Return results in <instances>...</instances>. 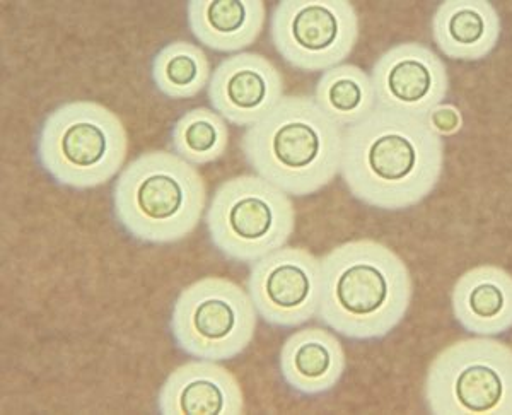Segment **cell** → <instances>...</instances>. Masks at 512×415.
<instances>
[{
	"label": "cell",
	"mask_w": 512,
	"mask_h": 415,
	"mask_svg": "<svg viewBox=\"0 0 512 415\" xmlns=\"http://www.w3.org/2000/svg\"><path fill=\"white\" fill-rule=\"evenodd\" d=\"M443 137L427 117L376 108L344 130L340 175L352 197L381 211H405L441 180Z\"/></svg>",
	"instance_id": "1"
},
{
	"label": "cell",
	"mask_w": 512,
	"mask_h": 415,
	"mask_svg": "<svg viewBox=\"0 0 512 415\" xmlns=\"http://www.w3.org/2000/svg\"><path fill=\"white\" fill-rule=\"evenodd\" d=\"M412 294L407 264L378 241H349L321 258L318 318L347 339L390 335L407 316Z\"/></svg>",
	"instance_id": "2"
},
{
	"label": "cell",
	"mask_w": 512,
	"mask_h": 415,
	"mask_svg": "<svg viewBox=\"0 0 512 415\" xmlns=\"http://www.w3.org/2000/svg\"><path fill=\"white\" fill-rule=\"evenodd\" d=\"M256 175L291 197H309L335 180L342 166L344 129L309 96H284L246 129L241 141Z\"/></svg>",
	"instance_id": "3"
},
{
	"label": "cell",
	"mask_w": 512,
	"mask_h": 415,
	"mask_svg": "<svg viewBox=\"0 0 512 415\" xmlns=\"http://www.w3.org/2000/svg\"><path fill=\"white\" fill-rule=\"evenodd\" d=\"M111 200L128 236L147 245H171L197 228L207 207V187L197 168L175 152L151 151L120 173Z\"/></svg>",
	"instance_id": "4"
},
{
	"label": "cell",
	"mask_w": 512,
	"mask_h": 415,
	"mask_svg": "<svg viewBox=\"0 0 512 415\" xmlns=\"http://www.w3.org/2000/svg\"><path fill=\"white\" fill-rule=\"evenodd\" d=\"M128 135L122 120L94 101H70L41 123L36 158L53 182L74 190H91L122 170Z\"/></svg>",
	"instance_id": "5"
},
{
	"label": "cell",
	"mask_w": 512,
	"mask_h": 415,
	"mask_svg": "<svg viewBox=\"0 0 512 415\" xmlns=\"http://www.w3.org/2000/svg\"><path fill=\"white\" fill-rule=\"evenodd\" d=\"M205 224L222 257L253 265L291 240L296 209L291 195L262 176H234L217 188Z\"/></svg>",
	"instance_id": "6"
},
{
	"label": "cell",
	"mask_w": 512,
	"mask_h": 415,
	"mask_svg": "<svg viewBox=\"0 0 512 415\" xmlns=\"http://www.w3.org/2000/svg\"><path fill=\"white\" fill-rule=\"evenodd\" d=\"M432 415H512V347L494 337L448 345L424 381Z\"/></svg>",
	"instance_id": "7"
},
{
	"label": "cell",
	"mask_w": 512,
	"mask_h": 415,
	"mask_svg": "<svg viewBox=\"0 0 512 415\" xmlns=\"http://www.w3.org/2000/svg\"><path fill=\"white\" fill-rule=\"evenodd\" d=\"M258 311L236 282L204 277L181 291L171 311V335L195 359L231 361L255 339Z\"/></svg>",
	"instance_id": "8"
},
{
	"label": "cell",
	"mask_w": 512,
	"mask_h": 415,
	"mask_svg": "<svg viewBox=\"0 0 512 415\" xmlns=\"http://www.w3.org/2000/svg\"><path fill=\"white\" fill-rule=\"evenodd\" d=\"M275 50L303 72L344 64L359 40V16L347 0H282L270 19Z\"/></svg>",
	"instance_id": "9"
},
{
	"label": "cell",
	"mask_w": 512,
	"mask_h": 415,
	"mask_svg": "<svg viewBox=\"0 0 512 415\" xmlns=\"http://www.w3.org/2000/svg\"><path fill=\"white\" fill-rule=\"evenodd\" d=\"M248 293L263 322L301 327L320 311L321 260L304 248L282 246L251 265Z\"/></svg>",
	"instance_id": "10"
},
{
	"label": "cell",
	"mask_w": 512,
	"mask_h": 415,
	"mask_svg": "<svg viewBox=\"0 0 512 415\" xmlns=\"http://www.w3.org/2000/svg\"><path fill=\"white\" fill-rule=\"evenodd\" d=\"M379 108L429 117L448 98V69L441 57L420 43L391 47L371 71Z\"/></svg>",
	"instance_id": "11"
},
{
	"label": "cell",
	"mask_w": 512,
	"mask_h": 415,
	"mask_svg": "<svg viewBox=\"0 0 512 415\" xmlns=\"http://www.w3.org/2000/svg\"><path fill=\"white\" fill-rule=\"evenodd\" d=\"M284 100V77L267 57L241 52L217 65L209 84L214 112L250 129Z\"/></svg>",
	"instance_id": "12"
},
{
	"label": "cell",
	"mask_w": 512,
	"mask_h": 415,
	"mask_svg": "<svg viewBox=\"0 0 512 415\" xmlns=\"http://www.w3.org/2000/svg\"><path fill=\"white\" fill-rule=\"evenodd\" d=\"M163 415L245 414V393L236 376L217 361L197 359L176 368L158 395Z\"/></svg>",
	"instance_id": "13"
},
{
	"label": "cell",
	"mask_w": 512,
	"mask_h": 415,
	"mask_svg": "<svg viewBox=\"0 0 512 415\" xmlns=\"http://www.w3.org/2000/svg\"><path fill=\"white\" fill-rule=\"evenodd\" d=\"M454 320L468 334L497 337L512 330V275L480 265L456 281L451 293Z\"/></svg>",
	"instance_id": "14"
},
{
	"label": "cell",
	"mask_w": 512,
	"mask_h": 415,
	"mask_svg": "<svg viewBox=\"0 0 512 415\" xmlns=\"http://www.w3.org/2000/svg\"><path fill=\"white\" fill-rule=\"evenodd\" d=\"M345 366L344 347L325 328L297 330L280 349V375L292 392L303 397L332 392L342 380Z\"/></svg>",
	"instance_id": "15"
},
{
	"label": "cell",
	"mask_w": 512,
	"mask_h": 415,
	"mask_svg": "<svg viewBox=\"0 0 512 415\" xmlns=\"http://www.w3.org/2000/svg\"><path fill=\"white\" fill-rule=\"evenodd\" d=\"M499 12L485 0H446L432 16V38L444 57L478 62L501 40Z\"/></svg>",
	"instance_id": "16"
},
{
	"label": "cell",
	"mask_w": 512,
	"mask_h": 415,
	"mask_svg": "<svg viewBox=\"0 0 512 415\" xmlns=\"http://www.w3.org/2000/svg\"><path fill=\"white\" fill-rule=\"evenodd\" d=\"M187 16L192 35L204 47L236 55L260 38L267 9L262 0H192Z\"/></svg>",
	"instance_id": "17"
},
{
	"label": "cell",
	"mask_w": 512,
	"mask_h": 415,
	"mask_svg": "<svg viewBox=\"0 0 512 415\" xmlns=\"http://www.w3.org/2000/svg\"><path fill=\"white\" fill-rule=\"evenodd\" d=\"M313 100L342 129L362 122L378 108L371 74L354 64L337 65L323 72Z\"/></svg>",
	"instance_id": "18"
},
{
	"label": "cell",
	"mask_w": 512,
	"mask_h": 415,
	"mask_svg": "<svg viewBox=\"0 0 512 415\" xmlns=\"http://www.w3.org/2000/svg\"><path fill=\"white\" fill-rule=\"evenodd\" d=\"M159 93L169 100H190L210 84V64L202 48L190 41H173L159 50L151 65Z\"/></svg>",
	"instance_id": "19"
},
{
	"label": "cell",
	"mask_w": 512,
	"mask_h": 415,
	"mask_svg": "<svg viewBox=\"0 0 512 415\" xmlns=\"http://www.w3.org/2000/svg\"><path fill=\"white\" fill-rule=\"evenodd\" d=\"M171 146L193 166L216 163L229 146L226 120L209 108H193L175 123Z\"/></svg>",
	"instance_id": "20"
},
{
	"label": "cell",
	"mask_w": 512,
	"mask_h": 415,
	"mask_svg": "<svg viewBox=\"0 0 512 415\" xmlns=\"http://www.w3.org/2000/svg\"><path fill=\"white\" fill-rule=\"evenodd\" d=\"M427 120L431 123L432 130L441 137L456 134L461 129V123H463L458 108H454L453 105H444V103L434 108L429 113Z\"/></svg>",
	"instance_id": "21"
}]
</instances>
